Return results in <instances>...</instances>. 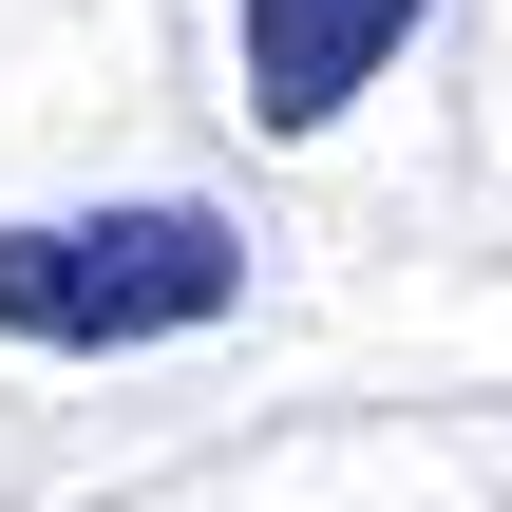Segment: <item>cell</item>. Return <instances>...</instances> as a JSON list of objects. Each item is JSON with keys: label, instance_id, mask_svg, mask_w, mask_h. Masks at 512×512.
Masks as SVG:
<instances>
[{"label": "cell", "instance_id": "obj_1", "mask_svg": "<svg viewBox=\"0 0 512 512\" xmlns=\"http://www.w3.org/2000/svg\"><path fill=\"white\" fill-rule=\"evenodd\" d=\"M228 304H247V228L190 209V190L0 228V342H38V361H133V342H190Z\"/></svg>", "mask_w": 512, "mask_h": 512}, {"label": "cell", "instance_id": "obj_2", "mask_svg": "<svg viewBox=\"0 0 512 512\" xmlns=\"http://www.w3.org/2000/svg\"><path fill=\"white\" fill-rule=\"evenodd\" d=\"M418 19H437V0H228L247 114H266V133H323V114H361V76H380Z\"/></svg>", "mask_w": 512, "mask_h": 512}]
</instances>
